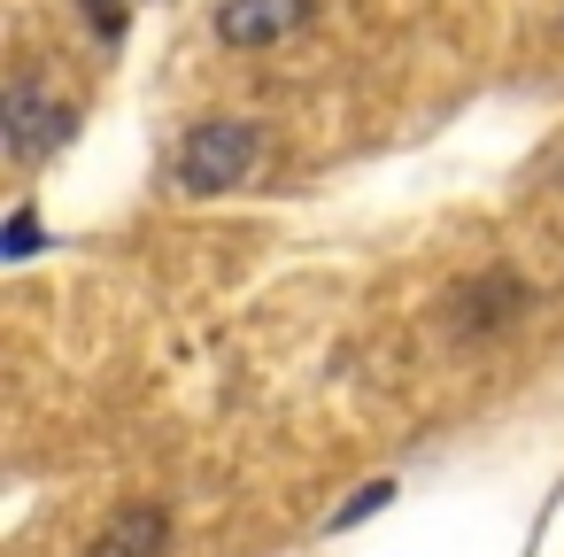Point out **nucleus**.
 I'll list each match as a JSON object with an SVG mask.
<instances>
[{"mask_svg": "<svg viewBox=\"0 0 564 557\" xmlns=\"http://www.w3.org/2000/svg\"><path fill=\"white\" fill-rule=\"evenodd\" d=\"M556 186H564V156H556Z\"/></svg>", "mask_w": 564, "mask_h": 557, "instance_id": "nucleus-9", "label": "nucleus"}, {"mask_svg": "<svg viewBox=\"0 0 564 557\" xmlns=\"http://www.w3.org/2000/svg\"><path fill=\"white\" fill-rule=\"evenodd\" d=\"M310 17H317V0H217L209 32L225 55H263V47H286Z\"/></svg>", "mask_w": 564, "mask_h": 557, "instance_id": "nucleus-4", "label": "nucleus"}, {"mask_svg": "<svg viewBox=\"0 0 564 557\" xmlns=\"http://www.w3.org/2000/svg\"><path fill=\"white\" fill-rule=\"evenodd\" d=\"M263 156H271V132H263V117H202V125H186V140L171 148V194H194V202H217V194H240L256 171H263Z\"/></svg>", "mask_w": 564, "mask_h": 557, "instance_id": "nucleus-1", "label": "nucleus"}, {"mask_svg": "<svg viewBox=\"0 0 564 557\" xmlns=\"http://www.w3.org/2000/svg\"><path fill=\"white\" fill-rule=\"evenodd\" d=\"M387 503H394V480H364V488H356V495H348V503H340V511L325 518V534H348V526H364V518H379Z\"/></svg>", "mask_w": 564, "mask_h": 557, "instance_id": "nucleus-7", "label": "nucleus"}, {"mask_svg": "<svg viewBox=\"0 0 564 557\" xmlns=\"http://www.w3.org/2000/svg\"><path fill=\"white\" fill-rule=\"evenodd\" d=\"M47 248V225H40V210L32 202H17L9 210V225H0V256H9V264H32Z\"/></svg>", "mask_w": 564, "mask_h": 557, "instance_id": "nucleus-6", "label": "nucleus"}, {"mask_svg": "<svg viewBox=\"0 0 564 557\" xmlns=\"http://www.w3.org/2000/svg\"><path fill=\"white\" fill-rule=\"evenodd\" d=\"M533 310H541V294L518 264H479L441 294V333L448 341H495V333H518Z\"/></svg>", "mask_w": 564, "mask_h": 557, "instance_id": "nucleus-2", "label": "nucleus"}, {"mask_svg": "<svg viewBox=\"0 0 564 557\" xmlns=\"http://www.w3.org/2000/svg\"><path fill=\"white\" fill-rule=\"evenodd\" d=\"M78 140V109L55 101L32 71H17L9 86H0V156H9L17 171H40L47 156H63Z\"/></svg>", "mask_w": 564, "mask_h": 557, "instance_id": "nucleus-3", "label": "nucleus"}, {"mask_svg": "<svg viewBox=\"0 0 564 557\" xmlns=\"http://www.w3.org/2000/svg\"><path fill=\"white\" fill-rule=\"evenodd\" d=\"M86 557H171V511L163 503H124L94 542Z\"/></svg>", "mask_w": 564, "mask_h": 557, "instance_id": "nucleus-5", "label": "nucleus"}, {"mask_svg": "<svg viewBox=\"0 0 564 557\" xmlns=\"http://www.w3.org/2000/svg\"><path fill=\"white\" fill-rule=\"evenodd\" d=\"M78 17H86V32H94L101 47H124V32H132V0H78Z\"/></svg>", "mask_w": 564, "mask_h": 557, "instance_id": "nucleus-8", "label": "nucleus"}]
</instances>
